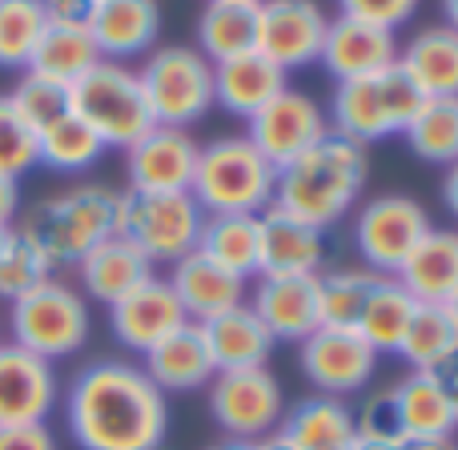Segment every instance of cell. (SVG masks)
<instances>
[{
	"label": "cell",
	"mask_w": 458,
	"mask_h": 450,
	"mask_svg": "<svg viewBox=\"0 0 458 450\" xmlns=\"http://www.w3.org/2000/svg\"><path fill=\"white\" fill-rule=\"evenodd\" d=\"M64 422L81 450H161L169 435V395L133 362L97 358L64 395Z\"/></svg>",
	"instance_id": "obj_1"
},
{
	"label": "cell",
	"mask_w": 458,
	"mask_h": 450,
	"mask_svg": "<svg viewBox=\"0 0 458 450\" xmlns=\"http://www.w3.org/2000/svg\"><path fill=\"white\" fill-rule=\"evenodd\" d=\"M362 190H366V149L330 129L301 157H293L290 166L277 169L274 206L326 233L358 206Z\"/></svg>",
	"instance_id": "obj_2"
},
{
	"label": "cell",
	"mask_w": 458,
	"mask_h": 450,
	"mask_svg": "<svg viewBox=\"0 0 458 450\" xmlns=\"http://www.w3.org/2000/svg\"><path fill=\"white\" fill-rule=\"evenodd\" d=\"M117 214H121L117 190H109V185H72V190L37 201L16 229H24L48 253V261L56 269V266H77L97 242L117 233Z\"/></svg>",
	"instance_id": "obj_3"
},
{
	"label": "cell",
	"mask_w": 458,
	"mask_h": 450,
	"mask_svg": "<svg viewBox=\"0 0 458 450\" xmlns=\"http://www.w3.org/2000/svg\"><path fill=\"white\" fill-rule=\"evenodd\" d=\"M274 185L277 169L258 145L245 133H229L201 145L190 193L206 214H261L274 206Z\"/></svg>",
	"instance_id": "obj_4"
},
{
	"label": "cell",
	"mask_w": 458,
	"mask_h": 450,
	"mask_svg": "<svg viewBox=\"0 0 458 450\" xmlns=\"http://www.w3.org/2000/svg\"><path fill=\"white\" fill-rule=\"evenodd\" d=\"M72 113L105 141V149H129L157 129L137 69L121 61H97L77 85H69Z\"/></svg>",
	"instance_id": "obj_5"
},
{
	"label": "cell",
	"mask_w": 458,
	"mask_h": 450,
	"mask_svg": "<svg viewBox=\"0 0 458 450\" xmlns=\"http://www.w3.org/2000/svg\"><path fill=\"white\" fill-rule=\"evenodd\" d=\"M422 101L427 97L414 89V81L398 64H390V69L374 72V77L342 81L334 89L330 129L366 149L374 141H386V137L403 133Z\"/></svg>",
	"instance_id": "obj_6"
},
{
	"label": "cell",
	"mask_w": 458,
	"mask_h": 450,
	"mask_svg": "<svg viewBox=\"0 0 458 450\" xmlns=\"http://www.w3.org/2000/svg\"><path fill=\"white\" fill-rule=\"evenodd\" d=\"M89 330H93V314H89L85 293L61 277H48L24 298L8 301V342L48 358V362L81 354Z\"/></svg>",
	"instance_id": "obj_7"
},
{
	"label": "cell",
	"mask_w": 458,
	"mask_h": 450,
	"mask_svg": "<svg viewBox=\"0 0 458 450\" xmlns=\"http://www.w3.org/2000/svg\"><path fill=\"white\" fill-rule=\"evenodd\" d=\"M157 125L190 129L214 109V64L193 45H161L137 69Z\"/></svg>",
	"instance_id": "obj_8"
},
{
	"label": "cell",
	"mask_w": 458,
	"mask_h": 450,
	"mask_svg": "<svg viewBox=\"0 0 458 450\" xmlns=\"http://www.w3.org/2000/svg\"><path fill=\"white\" fill-rule=\"evenodd\" d=\"M201 225L206 209L193 201V193H121L117 233L129 237L153 266H174L198 250Z\"/></svg>",
	"instance_id": "obj_9"
},
{
	"label": "cell",
	"mask_w": 458,
	"mask_h": 450,
	"mask_svg": "<svg viewBox=\"0 0 458 450\" xmlns=\"http://www.w3.org/2000/svg\"><path fill=\"white\" fill-rule=\"evenodd\" d=\"M430 214L411 193H378L370 198L354 217V245L358 258L374 274L394 277L411 250L427 237Z\"/></svg>",
	"instance_id": "obj_10"
},
{
	"label": "cell",
	"mask_w": 458,
	"mask_h": 450,
	"mask_svg": "<svg viewBox=\"0 0 458 450\" xmlns=\"http://www.w3.org/2000/svg\"><path fill=\"white\" fill-rule=\"evenodd\" d=\"M206 390H209V414L225 430V438L258 443V438L274 435L282 427L285 395H282V382L266 366L222 370V374H214V382Z\"/></svg>",
	"instance_id": "obj_11"
},
{
	"label": "cell",
	"mask_w": 458,
	"mask_h": 450,
	"mask_svg": "<svg viewBox=\"0 0 458 450\" xmlns=\"http://www.w3.org/2000/svg\"><path fill=\"white\" fill-rule=\"evenodd\" d=\"M298 366L318 395L346 398L370 386L374 370H378V354L358 330L318 326L310 338L298 342Z\"/></svg>",
	"instance_id": "obj_12"
},
{
	"label": "cell",
	"mask_w": 458,
	"mask_h": 450,
	"mask_svg": "<svg viewBox=\"0 0 458 450\" xmlns=\"http://www.w3.org/2000/svg\"><path fill=\"white\" fill-rule=\"evenodd\" d=\"M245 137L258 145V153L274 169L290 166L293 157L318 145L330 133V117L322 113V105L314 97H306L301 89H282L269 105H261L250 121H245Z\"/></svg>",
	"instance_id": "obj_13"
},
{
	"label": "cell",
	"mask_w": 458,
	"mask_h": 450,
	"mask_svg": "<svg viewBox=\"0 0 458 450\" xmlns=\"http://www.w3.org/2000/svg\"><path fill=\"white\" fill-rule=\"evenodd\" d=\"M330 16L318 0H261L258 4V53H266L285 72L314 64L322 56V40Z\"/></svg>",
	"instance_id": "obj_14"
},
{
	"label": "cell",
	"mask_w": 458,
	"mask_h": 450,
	"mask_svg": "<svg viewBox=\"0 0 458 450\" xmlns=\"http://www.w3.org/2000/svg\"><path fill=\"white\" fill-rule=\"evenodd\" d=\"M56 403H61L56 366L16 342H0V427L48 422Z\"/></svg>",
	"instance_id": "obj_15"
},
{
	"label": "cell",
	"mask_w": 458,
	"mask_h": 450,
	"mask_svg": "<svg viewBox=\"0 0 458 450\" xmlns=\"http://www.w3.org/2000/svg\"><path fill=\"white\" fill-rule=\"evenodd\" d=\"M201 145L190 137V129H149L137 145L125 149L129 190L137 193H190L198 174Z\"/></svg>",
	"instance_id": "obj_16"
},
{
	"label": "cell",
	"mask_w": 458,
	"mask_h": 450,
	"mask_svg": "<svg viewBox=\"0 0 458 450\" xmlns=\"http://www.w3.org/2000/svg\"><path fill=\"white\" fill-rule=\"evenodd\" d=\"M250 310L261 318L274 342H301L322 326V290L318 274H258L250 290Z\"/></svg>",
	"instance_id": "obj_17"
},
{
	"label": "cell",
	"mask_w": 458,
	"mask_h": 450,
	"mask_svg": "<svg viewBox=\"0 0 458 450\" xmlns=\"http://www.w3.org/2000/svg\"><path fill=\"white\" fill-rule=\"evenodd\" d=\"M185 322H190V318H185L174 285H169L161 274H153L149 282H141L137 290H129L125 298L109 306L113 338H117L125 350H133V354L153 350L161 338H169L174 330H182Z\"/></svg>",
	"instance_id": "obj_18"
},
{
	"label": "cell",
	"mask_w": 458,
	"mask_h": 450,
	"mask_svg": "<svg viewBox=\"0 0 458 450\" xmlns=\"http://www.w3.org/2000/svg\"><path fill=\"white\" fill-rule=\"evenodd\" d=\"M398 37L390 29L378 24L354 21V16H330V29L322 40V56L318 64H326L334 81H358V77H374V72L398 64Z\"/></svg>",
	"instance_id": "obj_19"
},
{
	"label": "cell",
	"mask_w": 458,
	"mask_h": 450,
	"mask_svg": "<svg viewBox=\"0 0 458 450\" xmlns=\"http://www.w3.org/2000/svg\"><path fill=\"white\" fill-rule=\"evenodd\" d=\"M89 37H93L101 61H133L149 56L161 37V4L157 0H97L89 16Z\"/></svg>",
	"instance_id": "obj_20"
},
{
	"label": "cell",
	"mask_w": 458,
	"mask_h": 450,
	"mask_svg": "<svg viewBox=\"0 0 458 450\" xmlns=\"http://www.w3.org/2000/svg\"><path fill=\"white\" fill-rule=\"evenodd\" d=\"M169 285H174L177 301H182L185 318L190 322H209V318L225 314V310L242 306L245 293H250V282L237 274H229L225 266H217L214 258H206L201 250L185 253L182 261L169 266Z\"/></svg>",
	"instance_id": "obj_21"
},
{
	"label": "cell",
	"mask_w": 458,
	"mask_h": 450,
	"mask_svg": "<svg viewBox=\"0 0 458 450\" xmlns=\"http://www.w3.org/2000/svg\"><path fill=\"white\" fill-rule=\"evenodd\" d=\"M153 274H157V266L121 233L97 242L93 250L77 261V277H81L85 301H101L105 310L125 298L129 290H137L141 282H149Z\"/></svg>",
	"instance_id": "obj_22"
},
{
	"label": "cell",
	"mask_w": 458,
	"mask_h": 450,
	"mask_svg": "<svg viewBox=\"0 0 458 450\" xmlns=\"http://www.w3.org/2000/svg\"><path fill=\"white\" fill-rule=\"evenodd\" d=\"M145 374L161 395H190V390H206L214 382L217 366L206 346V334L198 322H185L169 338H161L153 350H145Z\"/></svg>",
	"instance_id": "obj_23"
},
{
	"label": "cell",
	"mask_w": 458,
	"mask_h": 450,
	"mask_svg": "<svg viewBox=\"0 0 458 450\" xmlns=\"http://www.w3.org/2000/svg\"><path fill=\"white\" fill-rule=\"evenodd\" d=\"M326 261V233L285 209H261V269L258 274H322Z\"/></svg>",
	"instance_id": "obj_24"
},
{
	"label": "cell",
	"mask_w": 458,
	"mask_h": 450,
	"mask_svg": "<svg viewBox=\"0 0 458 450\" xmlns=\"http://www.w3.org/2000/svg\"><path fill=\"white\" fill-rule=\"evenodd\" d=\"M394 282L403 285L419 306H443L458 290V229L430 225L427 237L414 245L411 258H406L403 269L394 274Z\"/></svg>",
	"instance_id": "obj_25"
},
{
	"label": "cell",
	"mask_w": 458,
	"mask_h": 450,
	"mask_svg": "<svg viewBox=\"0 0 458 450\" xmlns=\"http://www.w3.org/2000/svg\"><path fill=\"white\" fill-rule=\"evenodd\" d=\"M285 85V69L274 64L266 53H242L233 61L214 64V105H222L225 113L250 121L261 105H269Z\"/></svg>",
	"instance_id": "obj_26"
},
{
	"label": "cell",
	"mask_w": 458,
	"mask_h": 450,
	"mask_svg": "<svg viewBox=\"0 0 458 450\" xmlns=\"http://www.w3.org/2000/svg\"><path fill=\"white\" fill-rule=\"evenodd\" d=\"M282 438L293 450H354V411L342 398L310 395L282 414Z\"/></svg>",
	"instance_id": "obj_27"
},
{
	"label": "cell",
	"mask_w": 458,
	"mask_h": 450,
	"mask_svg": "<svg viewBox=\"0 0 458 450\" xmlns=\"http://www.w3.org/2000/svg\"><path fill=\"white\" fill-rule=\"evenodd\" d=\"M201 334H206V346L214 354L217 374L222 370H253V366H266L269 354H274V338L261 326V318L250 310V301L225 310V314L201 322Z\"/></svg>",
	"instance_id": "obj_28"
},
{
	"label": "cell",
	"mask_w": 458,
	"mask_h": 450,
	"mask_svg": "<svg viewBox=\"0 0 458 450\" xmlns=\"http://www.w3.org/2000/svg\"><path fill=\"white\" fill-rule=\"evenodd\" d=\"M398 69L414 81L422 97H458V32L446 24L414 32L398 48Z\"/></svg>",
	"instance_id": "obj_29"
},
{
	"label": "cell",
	"mask_w": 458,
	"mask_h": 450,
	"mask_svg": "<svg viewBox=\"0 0 458 450\" xmlns=\"http://www.w3.org/2000/svg\"><path fill=\"white\" fill-rule=\"evenodd\" d=\"M198 250L237 277H258L261 269V214H206Z\"/></svg>",
	"instance_id": "obj_30"
},
{
	"label": "cell",
	"mask_w": 458,
	"mask_h": 450,
	"mask_svg": "<svg viewBox=\"0 0 458 450\" xmlns=\"http://www.w3.org/2000/svg\"><path fill=\"white\" fill-rule=\"evenodd\" d=\"M97 61H101V53H97L93 37H89V24H53L48 21V29L40 32L24 72L48 77V81H56V85H77Z\"/></svg>",
	"instance_id": "obj_31"
},
{
	"label": "cell",
	"mask_w": 458,
	"mask_h": 450,
	"mask_svg": "<svg viewBox=\"0 0 458 450\" xmlns=\"http://www.w3.org/2000/svg\"><path fill=\"white\" fill-rule=\"evenodd\" d=\"M394 398L398 414H403L406 443L411 438H454L458 414L430 370H411L403 382H394Z\"/></svg>",
	"instance_id": "obj_32"
},
{
	"label": "cell",
	"mask_w": 458,
	"mask_h": 450,
	"mask_svg": "<svg viewBox=\"0 0 458 450\" xmlns=\"http://www.w3.org/2000/svg\"><path fill=\"white\" fill-rule=\"evenodd\" d=\"M253 48H258V8L209 0L206 13L198 16V53L209 64H222Z\"/></svg>",
	"instance_id": "obj_33"
},
{
	"label": "cell",
	"mask_w": 458,
	"mask_h": 450,
	"mask_svg": "<svg viewBox=\"0 0 458 450\" xmlns=\"http://www.w3.org/2000/svg\"><path fill=\"white\" fill-rule=\"evenodd\" d=\"M406 145L427 166H454L458 161V97H427L411 125L403 129Z\"/></svg>",
	"instance_id": "obj_34"
},
{
	"label": "cell",
	"mask_w": 458,
	"mask_h": 450,
	"mask_svg": "<svg viewBox=\"0 0 458 450\" xmlns=\"http://www.w3.org/2000/svg\"><path fill=\"white\" fill-rule=\"evenodd\" d=\"M105 157V141L77 117L53 121L48 129L37 133V166H48L53 174H85Z\"/></svg>",
	"instance_id": "obj_35"
},
{
	"label": "cell",
	"mask_w": 458,
	"mask_h": 450,
	"mask_svg": "<svg viewBox=\"0 0 458 450\" xmlns=\"http://www.w3.org/2000/svg\"><path fill=\"white\" fill-rule=\"evenodd\" d=\"M414 310H419V301H414L394 277H382L378 290H374L370 301H366V310H362L354 330L370 342L374 354H394L406 338V326H411Z\"/></svg>",
	"instance_id": "obj_36"
},
{
	"label": "cell",
	"mask_w": 458,
	"mask_h": 450,
	"mask_svg": "<svg viewBox=\"0 0 458 450\" xmlns=\"http://www.w3.org/2000/svg\"><path fill=\"white\" fill-rule=\"evenodd\" d=\"M386 274H374L366 266H338L318 274V290H322V326H342L354 330L362 318L370 293L378 290V282Z\"/></svg>",
	"instance_id": "obj_37"
},
{
	"label": "cell",
	"mask_w": 458,
	"mask_h": 450,
	"mask_svg": "<svg viewBox=\"0 0 458 450\" xmlns=\"http://www.w3.org/2000/svg\"><path fill=\"white\" fill-rule=\"evenodd\" d=\"M458 346V330L446 314V306H419L406 326L403 346L394 350L411 370H435L446 354Z\"/></svg>",
	"instance_id": "obj_38"
},
{
	"label": "cell",
	"mask_w": 458,
	"mask_h": 450,
	"mask_svg": "<svg viewBox=\"0 0 458 450\" xmlns=\"http://www.w3.org/2000/svg\"><path fill=\"white\" fill-rule=\"evenodd\" d=\"M48 16L40 0H0V69H29Z\"/></svg>",
	"instance_id": "obj_39"
},
{
	"label": "cell",
	"mask_w": 458,
	"mask_h": 450,
	"mask_svg": "<svg viewBox=\"0 0 458 450\" xmlns=\"http://www.w3.org/2000/svg\"><path fill=\"white\" fill-rule=\"evenodd\" d=\"M48 277H53L48 253L40 250L24 229L13 225V233H8V242H4V253H0V298L16 301L29 290H37L40 282H48Z\"/></svg>",
	"instance_id": "obj_40"
},
{
	"label": "cell",
	"mask_w": 458,
	"mask_h": 450,
	"mask_svg": "<svg viewBox=\"0 0 458 450\" xmlns=\"http://www.w3.org/2000/svg\"><path fill=\"white\" fill-rule=\"evenodd\" d=\"M8 101L16 105V113H21V117L29 121L37 133H40V129H48L53 121H61V117H69V113H72L69 85H56V81L37 77V72H21L16 89L8 93Z\"/></svg>",
	"instance_id": "obj_41"
},
{
	"label": "cell",
	"mask_w": 458,
	"mask_h": 450,
	"mask_svg": "<svg viewBox=\"0 0 458 450\" xmlns=\"http://www.w3.org/2000/svg\"><path fill=\"white\" fill-rule=\"evenodd\" d=\"M37 166V129L16 113L8 93H0V177L21 182Z\"/></svg>",
	"instance_id": "obj_42"
},
{
	"label": "cell",
	"mask_w": 458,
	"mask_h": 450,
	"mask_svg": "<svg viewBox=\"0 0 458 450\" xmlns=\"http://www.w3.org/2000/svg\"><path fill=\"white\" fill-rule=\"evenodd\" d=\"M354 430L362 443H382V446H406L403 414H398L394 386H382L374 395L362 398V406L354 411Z\"/></svg>",
	"instance_id": "obj_43"
},
{
	"label": "cell",
	"mask_w": 458,
	"mask_h": 450,
	"mask_svg": "<svg viewBox=\"0 0 458 450\" xmlns=\"http://www.w3.org/2000/svg\"><path fill=\"white\" fill-rule=\"evenodd\" d=\"M338 8H342V16H354V21L398 32L419 13V0H338Z\"/></svg>",
	"instance_id": "obj_44"
},
{
	"label": "cell",
	"mask_w": 458,
	"mask_h": 450,
	"mask_svg": "<svg viewBox=\"0 0 458 450\" xmlns=\"http://www.w3.org/2000/svg\"><path fill=\"white\" fill-rule=\"evenodd\" d=\"M0 450H56V435L48 430V422L0 427Z\"/></svg>",
	"instance_id": "obj_45"
},
{
	"label": "cell",
	"mask_w": 458,
	"mask_h": 450,
	"mask_svg": "<svg viewBox=\"0 0 458 450\" xmlns=\"http://www.w3.org/2000/svg\"><path fill=\"white\" fill-rule=\"evenodd\" d=\"M40 4L53 24H89L97 0H40Z\"/></svg>",
	"instance_id": "obj_46"
},
{
	"label": "cell",
	"mask_w": 458,
	"mask_h": 450,
	"mask_svg": "<svg viewBox=\"0 0 458 450\" xmlns=\"http://www.w3.org/2000/svg\"><path fill=\"white\" fill-rule=\"evenodd\" d=\"M430 374H435V382L443 386V395L451 398V406H454V414H458V346H454L451 354H446Z\"/></svg>",
	"instance_id": "obj_47"
},
{
	"label": "cell",
	"mask_w": 458,
	"mask_h": 450,
	"mask_svg": "<svg viewBox=\"0 0 458 450\" xmlns=\"http://www.w3.org/2000/svg\"><path fill=\"white\" fill-rule=\"evenodd\" d=\"M21 217V185L13 177H0V225H13Z\"/></svg>",
	"instance_id": "obj_48"
},
{
	"label": "cell",
	"mask_w": 458,
	"mask_h": 450,
	"mask_svg": "<svg viewBox=\"0 0 458 450\" xmlns=\"http://www.w3.org/2000/svg\"><path fill=\"white\" fill-rule=\"evenodd\" d=\"M443 201H446V209H451V217L458 222V161H454V166H446V177H443Z\"/></svg>",
	"instance_id": "obj_49"
},
{
	"label": "cell",
	"mask_w": 458,
	"mask_h": 450,
	"mask_svg": "<svg viewBox=\"0 0 458 450\" xmlns=\"http://www.w3.org/2000/svg\"><path fill=\"white\" fill-rule=\"evenodd\" d=\"M454 438H411L403 450H454Z\"/></svg>",
	"instance_id": "obj_50"
},
{
	"label": "cell",
	"mask_w": 458,
	"mask_h": 450,
	"mask_svg": "<svg viewBox=\"0 0 458 450\" xmlns=\"http://www.w3.org/2000/svg\"><path fill=\"white\" fill-rule=\"evenodd\" d=\"M253 450H293V446H290V443H285V438H282V430H274V435L258 438V443H253Z\"/></svg>",
	"instance_id": "obj_51"
},
{
	"label": "cell",
	"mask_w": 458,
	"mask_h": 450,
	"mask_svg": "<svg viewBox=\"0 0 458 450\" xmlns=\"http://www.w3.org/2000/svg\"><path fill=\"white\" fill-rule=\"evenodd\" d=\"M443 24L458 32V0H443Z\"/></svg>",
	"instance_id": "obj_52"
},
{
	"label": "cell",
	"mask_w": 458,
	"mask_h": 450,
	"mask_svg": "<svg viewBox=\"0 0 458 450\" xmlns=\"http://www.w3.org/2000/svg\"><path fill=\"white\" fill-rule=\"evenodd\" d=\"M209 450H253V443H237V438H222V443H214Z\"/></svg>",
	"instance_id": "obj_53"
},
{
	"label": "cell",
	"mask_w": 458,
	"mask_h": 450,
	"mask_svg": "<svg viewBox=\"0 0 458 450\" xmlns=\"http://www.w3.org/2000/svg\"><path fill=\"white\" fill-rule=\"evenodd\" d=\"M443 306H446V314H451V322H454V330H458V290H454L451 298L443 301Z\"/></svg>",
	"instance_id": "obj_54"
},
{
	"label": "cell",
	"mask_w": 458,
	"mask_h": 450,
	"mask_svg": "<svg viewBox=\"0 0 458 450\" xmlns=\"http://www.w3.org/2000/svg\"><path fill=\"white\" fill-rule=\"evenodd\" d=\"M354 450H403V446H382V443H362V438H358Z\"/></svg>",
	"instance_id": "obj_55"
},
{
	"label": "cell",
	"mask_w": 458,
	"mask_h": 450,
	"mask_svg": "<svg viewBox=\"0 0 458 450\" xmlns=\"http://www.w3.org/2000/svg\"><path fill=\"white\" fill-rule=\"evenodd\" d=\"M214 4H250V8H258L261 0H214Z\"/></svg>",
	"instance_id": "obj_56"
},
{
	"label": "cell",
	"mask_w": 458,
	"mask_h": 450,
	"mask_svg": "<svg viewBox=\"0 0 458 450\" xmlns=\"http://www.w3.org/2000/svg\"><path fill=\"white\" fill-rule=\"evenodd\" d=\"M8 233H13V225H0V253H4V242H8Z\"/></svg>",
	"instance_id": "obj_57"
},
{
	"label": "cell",
	"mask_w": 458,
	"mask_h": 450,
	"mask_svg": "<svg viewBox=\"0 0 458 450\" xmlns=\"http://www.w3.org/2000/svg\"><path fill=\"white\" fill-rule=\"evenodd\" d=\"M0 342H4V338H0Z\"/></svg>",
	"instance_id": "obj_58"
},
{
	"label": "cell",
	"mask_w": 458,
	"mask_h": 450,
	"mask_svg": "<svg viewBox=\"0 0 458 450\" xmlns=\"http://www.w3.org/2000/svg\"><path fill=\"white\" fill-rule=\"evenodd\" d=\"M454 450H458V446H454Z\"/></svg>",
	"instance_id": "obj_59"
}]
</instances>
